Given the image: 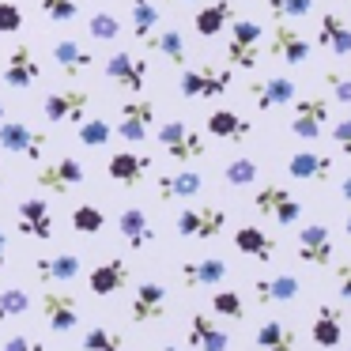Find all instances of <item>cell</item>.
I'll use <instances>...</instances> for the list:
<instances>
[{"mask_svg":"<svg viewBox=\"0 0 351 351\" xmlns=\"http://www.w3.org/2000/svg\"><path fill=\"white\" fill-rule=\"evenodd\" d=\"M87 34H91L95 42H117L121 38V19H117L114 12H95V16L87 19Z\"/></svg>","mask_w":351,"mask_h":351,"instance_id":"obj_38","label":"cell"},{"mask_svg":"<svg viewBox=\"0 0 351 351\" xmlns=\"http://www.w3.org/2000/svg\"><path fill=\"white\" fill-rule=\"evenodd\" d=\"M340 332H343L340 310H336V306H321L317 317H313V325H310V340L328 351V348H340Z\"/></svg>","mask_w":351,"mask_h":351,"instance_id":"obj_31","label":"cell"},{"mask_svg":"<svg viewBox=\"0 0 351 351\" xmlns=\"http://www.w3.org/2000/svg\"><path fill=\"white\" fill-rule=\"evenodd\" d=\"M147 49H155V53H162L174 69H185V38L178 31H155L152 42H147Z\"/></svg>","mask_w":351,"mask_h":351,"instance_id":"obj_36","label":"cell"},{"mask_svg":"<svg viewBox=\"0 0 351 351\" xmlns=\"http://www.w3.org/2000/svg\"><path fill=\"white\" fill-rule=\"evenodd\" d=\"M227 261L223 257H200V261H185L182 265V283L185 287H215L227 280Z\"/></svg>","mask_w":351,"mask_h":351,"instance_id":"obj_22","label":"cell"},{"mask_svg":"<svg viewBox=\"0 0 351 351\" xmlns=\"http://www.w3.org/2000/svg\"><path fill=\"white\" fill-rule=\"evenodd\" d=\"M87 106H91V95L87 91H53L46 102H42V114H46L49 125H80L87 114Z\"/></svg>","mask_w":351,"mask_h":351,"instance_id":"obj_15","label":"cell"},{"mask_svg":"<svg viewBox=\"0 0 351 351\" xmlns=\"http://www.w3.org/2000/svg\"><path fill=\"white\" fill-rule=\"evenodd\" d=\"M317 42L336 57H348L351 53V27L340 19V12H325L317 27Z\"/></svg>","mask_w":351,"mask_h":351,"instance_id":"obj_29","label":"cell"},{"mask_svg":"<svg viewBox=\"0 0 351 351\" xmlns=\"http://www.w3.org/2000/svg\"><path fill=\"white\" fill-rule=\"evenodd\" d=\"M223 182L234 185V189L253 185V182H257V162H253V159H230L227 170H223Z\"/></svg>","mask_w":351,"mask_h":351,"instance_id":"obj_41","label":"cell"},{"mask_svg":"<svg viewBox=\"0 0 351 351\" xmlns=\"http://www.w3.org/2000/svg\"><path fill=\"white\" fill-rule=\"evenodd\" d=\"M84 162L72 159V155H64V159L57 162H46V167L34 170V185L46 193H69L72 185H84Z\"/></svg>","mask_w":351,"mask_h":351,"instance_id":"obj_12","label":"cell"},{"mask_svg":"<svg viewBox=\"0 0 351 351\" xmlns=\"http://www.w3.org/2000/svg\"><path fill=\"white\" fill-rule=\"evenodd\" d=\"M147 170H152V159H147V155H136V152H114L106 162V174L114 178L117 185H125V189L144 182Z\"/></svg>","mask_w":351,"mask_h":351,"instance_id":"obj_20","label":"cell"},{"mask_svg":"<svg viewBox=\"0 0 351 351\" xmlns=\"http://www.w3.org/2000/svg\"><path fill=\"white\" fill-rule=\"evenodd\" d=\"M167 313V287L162 283H136L129 302V317L136 325H147V321H159Z\"/></svg>","mask_w":351,"mask_h":351,"instance_id":"obj_17","label":"cell"},{"mask_svg":"<svg viewBox=\"0 0 351 351\" xmlns=\"http://www.w3.org/2000/svg\"><path fill=\"white\" fill-rule=\"evenodd\" d=\"M162 351H182V348H174V343H170V348H162Z\"/></svg>","mask_w":351,"mask_h":351,"instance_id":"obj_54","label":"cell"},{"mask_svg":"<svg viewBox=\"0 0 351 351\" xmlns=\"http://www.w3.org/2000/svg\"><path fill=\"white\" fill-rule=\"evenodd\" d=\"M0 121H4V102H0Z\"/></svg>","mask_w":351,"mask_h":351,"instance_id":"obj_56","label":"cell"},{"mask_svg":"<svg viewBox=\"0 0 351 351\" xmlns=\"http://www.w3.org/2000/svg\"><path fill=\"white\" fill-rule=\"evenodd\" d=\"M117 230H121V238L129 242V250H147V245L155 242V227L147 223L144 208H125V212L117 215Z\"/></svg>","mask_w":351,"mask_h":351,"instance_id":"obj_24","label":"cell"},{"mask_svg":"<svg viewBox=\"0 0 351 351\" xmlns=\"http://www.w3.org/2000/svg\"><path fill=\"white\" fill-rule=\"evenodd\" d=\"M325 84L332 91L336 102H348L351 106V76H340V72H325Z\"/></svg>","mask_w":351,"mask_h":351,"instance_id":"obj_47","label":"cell"},{"mask_svg":"<svg viewBox=\"0 0 351 351\" xmlns=\"http://www.w3.org/2000/svg\"><path fill=\"white\" fill-rule=\"evenodd\" d=\"M268 12L276 19H306L313 12V0H268Z\"/></svg>","mask_w":351,"mask_h":351,"instance_id":"obj_44","label":"cell"},{"mask_svg":"<svg viewBox=\"0 0 351 351\" xmlns=\"http://www.w3.org/2000/svg\"><path fill=\"white\" fill-rule=\"evenodd\" d=\"M295 328H287L283 321H265L257 328V348L261 351H295Z\"/></svg>","mask_w":351,"mask_h":351,"instance_id":"obj_35","label":"cell"},{"mask_svg":"<svg viewBox=\"0 0 351 351\" xmlns=\"http://www.w3.org/2000/svg\"><path fill=\"white\" fill-rule=\"evenodd\" d=\"M332 140H336V147L351 159V117H343V121L332 125Z\"/></svg>","mask_w":351,"mask_h":351,"instance_id":"obj_49","label":"cell"},{"mask_svg":"<svg viewBox=\"0 0 351 351\" xmlns=\"http://www.w3.org/2000/svg\"><path fill=\"white\" fill-rule=\"evenodd\" d=\"M332 167L336 162L328 155H317V152H295L287 159V174L298 178V182H328Z\"/></svg>","mask_w":351,"mask_h":351,"instance_id":"obj_25","label":"cell"},{"mask_svg":"<svg viewBox=\"0 0 351 351\" xmlns=\"http://www.w3.org/2000/svg\"><path fill=\"white\" fill-rule=\"evenodd\" d=\"M129 19H132V38L147 46V42H152V34L159 31V8H155L152 0H132Z\"/></svg>","mask_w":351,"mask_h":351,"instance_id":"obj_34","label":"cell"},{"mask_svg":"<svg viewBox=\"0 0 351 351\" xmlns=\"http://www.w3.org/2000/svg\"><path fill=\"white\" fill-rule=\"evenodd\" d=\"M212 310L219 313V317H230V321H242L245 317V302L238 291H215L212 295Z\"/></svg>","mask_w":351,"mask_h":351,"instance_id":"obj_43","label":"cell"},{"mask_svg":"<svg viewBox=\"0 0 351 351\" xmlns=\"http://www.w3.org/2000/svg\"><path fill=\"white\" fill-rule=\"evenodd\" d=\"M84 351H125V332L117 328H106V325H95L84 332Z\"/></svg>","mask_w":351,"mask_h":351,"instance_id":"obj_37","label":"cell"},{"mask_svg":"<svg viewBox=\"0 0 351 351\" xmlns=\"http://www.w3.org/2000/svg\"><path fill=\"white\" fill-rule=\"evenodd\" d=\"M106 80L114 87H121L125 95H140L144 91V84H147V61L144 57H132V53H125V49H117L114 57L106 61Z\"/></svg>","mask_w":351,"mask_h":351,"instance_id":"obj_8","label":"cell"},{"mask_svg":"<svg viewBox=\"0 0 351 351\" xmlns=\"http://www.w3.org/2000/svg\"><path fill=\"white\" fill-rule=\"evenodd\" d=\"M336 291H340L343 302H351V257L340 261V268H336Z\"/></svg>","mask_w":351,"mask_h":351,"instance_id":"obj_50","label":"cell"},{"mask_svg":"<svg viewBox=\"0 0 351 351\" xmlns=\"http://www.w3.org/2000/svg\"><path fill=\"white\" fill-rule=\"evenodd\" d=\"M253 295H257V302H291V298L298 295V280L295 276H265V280L253 283Z\"/></svg>","mask_w":351,"mask_h":351,"instance_id":"obj_33","label":"cell"},{"mask_svg":"<svg viewBox=\"0 0 351 351\" xmlns=\"http://www.w3.org/2000/svg\"><path fill=\"white\" fill-rule=\"evenodd\" d=\"M87 287H91L99 298L117 295V291H125V287H129V265H125L121 257L102 261L99 268H91V276H87Z\"/></svg>","mask_w":351,"mask_h":351,"instance_id":"obj_19","label":"cell"},{"mask_svg":"<svg viewBox=\"0 0 351 351\" xmlns=\"http://www.w3.org/2000/svg\"><path fill=\"white\" fill-rule=\"evenodd\" d=\"M343 227H348V234H351V215H348V223H343Z\"/></svg>","mask_w":351,"mask_h":351,"instance_id":"obj_55","label":"cell"},{"mask_svg":"<svg viewBox=\"0 0 351 351\" xmlns=\"http://www.w3.org/2000/svg\"><path fill=\"white\" fill-rule=\"evenodd\" d=\"M0 189H4V167H0Z\"/></svg>","mask_w":351,"mask_h":351,"instance_id":"obj_53","label":"cell"},{"mask_svg":"<svg viewBox=\"0 0 351 351\" xmlns=\"http://www.w3.org/2000/svg\"><path fill=\"white\" fill-rule=\"evenodd\" d=\"M159 147H162V152H167L174 162L200 159V155L208 152L204 136H200V132H193L185 121H167V125H159Z\"/></svg>","mask_w":351,"mask_h":351,"instance_id":"obj_5","label":"cell"},{"mask_svg":"<svg viewBox=\"0 0 351 351\" xmlns=\"http://www.w3.org/2000/svg\"><path fill=\"white\" fill-rule=\"evenodd\" d=\"M0 351H46V343H42V340H31V336L19 332V336H8Z\"/></svg>","mask_w":351,"mask_h":351,"instance_id":"obj_48","label":"cell"},{"mask_svg":"<svg viewBox=\"0 0 351 351\" xmlns=\"http://www.w3.org/2000/svg\"><path fill=\"white\" fill-rule=\"evenodd\" d=\"M234 19V8H230V0H215V4H204V8L193 16V31L200 38H215V34L227 31V23Z\"/></svg>","mask_w":351,"mask_h":351,"instance_id":"obj_30","label":"cell"},{"mask_svg":"<svg viewBox=\"0 0 351 351\" xmlns=\"http://www.w3.org/2000/svg\"><path fill=\"white\" fill-rule=\"evenodd\" d=\"M53 61H57V69L69 72V76H84V72L95 64V53L84 46V42L57 38V42H53Z\"/></svg>","mask_w":351,"mask_h":351,"instance_id":"obj_27","label":"cell"},{"mask_svg":"<svg viewBox=\"0 0 351 351\" xmlns=\"http://www.w3.org/2000/svg\"><path fill=\"white\" fill-rule=\"evenodd\" d=\"M42 69H38V57H34L31 42H16V49L8 53V64H4V84L12 91H31L38 84Z\"/></svg>","mask_w":351,"mask_h":351,"instance_id":"obj_13","label":"cell"},{"mask_svg":"<svg viewBox=\"0 0 351 351\" xmlns=\"http://www.w3.org/2000/svg\"><path fill=\"white\" fill-rule=\"evenodd\" d=\"M204 189V178L197 170H178V174H159V200H193L197 193Z\"/></svg>","mask_w":351,"mask_h":351,"instance_id":"obj_26","label":"cell"},{"mask_svg":"<svg viewBox=\"0 0 351 351\" xmlns=\"http://www.w3.org/2000/svg\"><path fill=\"white\" fill-rule=\"evenodd\" d=\"M102 227H106L102 208H95V204H76L72 208V230H76V234H99Z\"/></svg>","mask_w":351,"mask_h":351,"instance_id":"obj_39","label":"cell"},{"mask_svg":"<svg viewBox=\"0 0 351 351\" xmlns=\"http://www.w3.org/2000/svg\"><path fill=\"white\" fill-rule=\"evenodd\" d=\"M80 144L84 147H102V144H110V136H114V129H110L106 121H102V117H84V121H80Z\"/></svg>","mask_w":351,"mask_h":351,"instance_id":"obj_40","label":"cell"},{"mask_svg":"<svg viewBox=\"0 0 351 351\" xmlns=\"http://www.w3.org/2000/svg\"><path fill=\"white\" fill-rule=\"evenodd\" d=\"M31 310V295H27L23 287H8V291H0V321H8V317H19V313Z\"/></svg>","mask_w":351,"mask_h":351,"instance_id":"obj_42","label":"cell"},{"mask_svg":"<svg viewBox=\"0 0 351 351\" xmlns=\"http://www.w3.org/2000/svg\"><path fill=\"white\" fill-rule=\"evenodd\" d=\"M4 265H8V234L0 230V272H4Z\"/></svg>","mask_w":351,"mask_h":351,"instance_id":"obj_51","label":"cell"},{"mask_svg":"<svg viewBox=\"0 0 351 351\" xmlns=\"http://www.w3.org/2000/svg\"><path fill=\"white\" fill-rule=\"evenodd\" d=\"M230 42H227V64L230 69L253 72L261 61V42H265V27L253 19H230Z\"/></svg>","mask_w":351,"mask_h":351,"instance_id":"obj_1","label":"cell"},{"mask_svg":"<svg viewBox=\"0 0 351 351\" xmlns=\"http://www.w3.org/2000/svg\"><path fill=\"white\" fill-rule=\"evenodd\" d=\"M332 230L325 227V223H310V227L298 230V261L310 268H328L332 265Z\"/></svg>","mask_w":351,"mask_h":351,"instance_id":"obj_11","label":"cell"},{"mask_svg":"<svg viewBox=\"0 0 351 351\" xmlns=\"http://www.w3.org/2000/svg\"><path fill=\"white\" fill-rule=\"evenodd\" d=\"M16 230L19 234H27V238H38V242H49L53 238V215H49V204L42 197H27V200H19V208H16Z\"/></svg>","mask_w":351,"mask_h":351,"instance_id":"obj_14","label":"cell"},{"mask_svg":"<svg viewBox=\"0 0 351 351\" xmlns=\"http://www.w3.org/2000/svg\"><path fill=\"white\" fill-rule=\"evenodd\" d=\"M227 227V212L215 204H200V208H182L174 219V230L182 238H200V242H208V238H215L219 230Z\"/></svg>","mask_w":351,"mask_h":351,"instance_id":"obj_4","label":"cell"},{"mask_svg":"<svg viewBox=\"0 0 351 351\" xmlns=\"http://www.w3.org/2000/svg\"><path fill=\"white\" fill-rule=\"evenodd\" d=\"M340 197H343V200H351V174L340 182Z\"/></svg>","mask_w":351,"mask_h":351,"instance_id":"obj_52","label":"cell"},{"mask_svg":"<svg viewBox=\"0 0 351 351\" xmlns=\"http://www.w3.org/2000/svg\"><path fill=\"white\" fill-rule=\"evenodd\" d=\"M208 132H212L215 140H227V144H242V140L253 132V125L245 121L238 110L223 106V110H212V114H208Z\"/></svg>","mask_w":351,"mask_h":351,"instance_id":"obj_23","label":"cell"},{"mask_svg":"<svg viewBox=\"0 0 351 351\" xmlns=\"http://www.w3.org/2000/svg\"><path fill=\"white\" fill-rule=\"evenodd\" d=\"M268 53L280 57L283 64H291V69H298V64L310 61V38H306L302 31H295V27L287 23V19H276L272 27V42H268Z\"/></svg>","mask_w":351,"mask_h":351,"instance_id":"obj_9","label":"cell"},{"mask_svg":"<svg viewBox=\"0 0 351 351\" xmlns=\"http://www.w3.org/2000/svg\"><path fill=\"white\" fill-rule=\"evenodd\" d=\"M189 348L193 351H227L230 336H227V328H219V321H212L208 313H193L189 317Z\"/></svg>","mask_w":351,"mask_h":351,"instance_id":"obj_21","label":"cell"},{"mask_svg":"<svg viewBox=\"0 0 351 351\" xmlns=\"http://www.w3.org/2000/svg\"><path fill=\"white\" fill-rule=\"evenodd\" d=\"M42 12H46L49 23H72L80 16V4L76 0H38Z\"/></svg>","mask_w":351,"mask_h":351,"instance_id":"obj_45","label":"cell"},{"mask_svg":"<svg viewBox=\"0 0 351 351\" xmlns=\"http://www.w3.org/2000/svg\"><path fill=\"white\" fill-rule=\"evenodd\" d=\"M253 208H257L261 215H268V219H276L280 227H291V223L302 219V204H298V197L291 189H283V185H276V182L261 185V189L253 193Z\"/></svg>","mask_w":351,"mask_h":351,"instance_id":"obj_3","label":"cell"},{"mask_svg":"<svg viewBox=\"0 0 351 351\" xmlns=\"http://www.w3.org/2000/svg\"><path fill=\"white\" fill-rule=\"evenodd\" d=\"M42 313H46L53 332H72V328H80V306H76V298L64 295V291H46V295H42Z\"/></svg>","mask_w":351,"mask_h":351,"instance_id":"obj_18","label":"cell"},{"mask_svg":"<svg viewBox=\"0 0 351 351\" xmlns=\"http://www.w3.org/2000/svg\"><path fill=\"white\" fill-rule=\"evenodd\" d=\"M23 27V12L12 0H0V34H16Z\"/></svg>","mask_w":351,"mask_h":351,"instance_id":"obj_46","label":"cell"},{"mask_svg":"<svg viewBox=\"0 0 351 351\" xmlns=\"http://www.w3.org/2000/svg\"><path fill=\"white\" fill-rule=\"evenodd\" d=\"M155 102L144 99V95H132V99L121 102V125H117V136L125 140V144H140V140H147V132H152L155 125Z\"/></svg>","mask_w":351,"mask_h":351,"instance_id":"obj_6","label":"cell"},{"mask_svg":"<svg viewBox=\"0 0 351 351\" xmlns=\"http://www.w3.org/2000/svg\"><path fill=\"white\" fill-rule=\"evenodd\" d=\"M230 84H234V72L227 69H182V76H178V91H182V99H219V95L230 91Z\"/></svg>","mask_w":351,"mask_h":351,"instance_id":"obj_2","label":"cell"},{"mask_svg":"<svg viewBox=\"0 0 351 351\" xmlns=\"http://www.w3.org/2000/svg\"><path fill=\"white\" fill-rule=\"evenodd\" d=\"M34 276L42 283H72L80 276V257L76 253H53V257L34 261Z\"/></svg>","mask_w":351,"mask_h":351,"instance_id":"obj_28","label":"cell"},{"mask_svg":"<svg viewBox=\"0 0 351 351\" xmlns=\"http://www.w3.org/2000/svg\"><path fill=\"white\" fill-rule=\"evenodd\" d=\"M46 144H49V136H46V132H34L31 125H23V121H0V147H4L8 155H27V159L38 162L42 152H46Z\"/></svg>","mask_w":351,"mask_h":351,"instance_id":"obj_10","label":"cell"},{"mask_svg":"<svg viewBox=\"0 0 351 351\" xmlns=\"http://www.w3.org/2000/svg\"><path fill=\"white\" fill-rule=\"evenodd\" d=\"M234 245H238V253H245V257H253V261H272L276 257V238H268L261 227H238L234 230Z\"/></svg>","mask_w":351,"mask_h":351,"instance_id":"obj_32","label":"cell"},{"mask_svg":"<svg viewBox=\"0 0 351 351\" xmlns=\"http://www.w3.org/2000/svg\"><path fill=\"white\" fill-rule=\"evenodd\" d=\"M250 95L257 102L261 114H272L280 106H291L295 102V80L291 76H265V80H253Z\"/></svg>","mask_w":351,"mask_h":351,"instance_id":"obj_16","label":"cell"},{"mask_svg":"<svg viewBox=\"0 0 351 351\" xmlns=\"http://www.w3.org/2000/svg\"><path fill=\"white\" fill-rule=\"evenodd\" d=\"M167 4H185V0H167Z\"/></svg>","mask_w":351,"mask_h":351,"instance_id":"obj_57","label":"cell"},{"mask_svg":"<svg viewBox=\"0 0 351 351\" xmlns=\"http://www.w3.org/2000/svg\"><path fill=\"white\" fill-rule=\"evenodd\" d=\"M291 132L298 140H317L328 125V99L321 95H310V99H295L291 102Z\"/></svg>","mask_w":351,"mask_h":351,"instance_id":"obj_7","label":"cell"}]
</instances>
